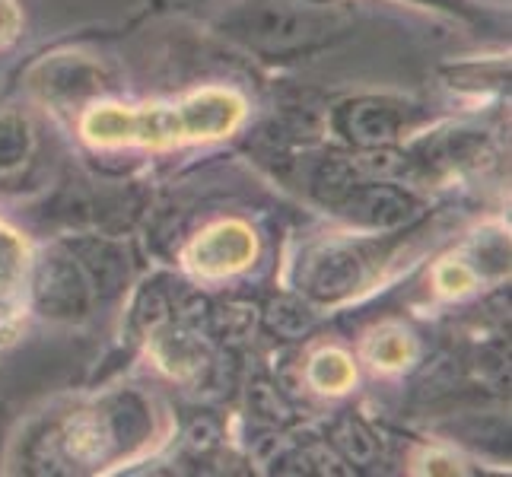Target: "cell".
Returning <instances> with one entry per match:
<instances>
[{
  "instance_id": "1",
  "label": "cell",
  "mask_w": 512,
  "mask_h": 477,
  "mask_svg": "<svg viewBox=\"0 0 512 477\" xmlns=\"http://www.w3.org/2000/svg\"><path fill=\"white\" fill-rule=\"evenodd\" d=\"M242 118V99L226 90H204L172 105L121 109L102 105L83 118V134L96 144H150L163 147L175 140H204L229 134Z\"/></svg>"
},
{
  "instance_id": "4",
  "label": "cell",
  "mask_w": 512,
  "mask_h": 477,
  "mask_svg": "<svg viewBox=\"0 0 512 477\" xmlns=\"http://www.w3.org/2000/svg\"><path fill=\"white\" fill-rule=\"evenodd\" d=\"M32 296L42 315L51 318H83L93 303L90 277L80 268L77 255L70 249L48 252L32 277Z\"/></svg>"
},
{
  "instance_id": "11",
  "label": "cell",
  "mask_w": 512,
  "mask_h": 477,
  "mask_svg": "<svg viewBox=\"0 0 512 477\" xmlns=\"http://www.w3.org/2000/svg\"><path fill=\"white\" fill-rule=\"evenodd\" d=\"M366 353L373 357L376 366H385V369H395V366H404L411 360L414 353V341L411 334L404 328H395V325H385L379 328L373 338L366 344Z\"/></svg>"
},
{
  "instance_id": "5",
  "label": "cell",
  "mask_w": 512,
  "mask_h": 477,
  "mask_svg": "<svg viewBox=\"0 0 512 477\" xmlns=\"http://www.w3.org/2000/svg\"><path fill=\"white\" fill-rule=\"evenodd\" d=\"M344 220H350L360 229H373V233H388V229L411 226L420 217V201L411 191L388 182H353L338 201L331 204Z\"/></svg>"
},
{
  "instance_id": "10",
  "label": "cell",
  "mask_w": 512,
  "mask_h": 477,
  "mask_svg": "<svg viewBox=\"0 0 512 477\" xmlns=\"http://www.w3.org/2000/svg\"><path fill=\"white\" fill-rule=\"evenodd\" d=\"M309 382L319 388V392H344L353 382V363L347 353L341 350H319L309 360Z\"/></svg>"
},
{
  "instance_id": "13",
  "label": "cell",
  "mask_w": 512,
  "mask_h": 477,
  "mask_svg": "<svg viewBox=\"0 0 512 477\" xmlns=\"http://www.w3.org/2000/svg\"><path fill=\"white\" fill-rule=\"evenodd\" d=\"M16 29H20V10H16L13 0H0V45L13 42Z\"/></svg>"
},
{
  "instance_id": "7",
  "label": "cell",
  "mask_w": 512,
  "mask_h": 477,
  "mask_svg": "<svg viewBox=\"0 0 512 477\" xmlns=\"http://www.w3.org/2000/svg\"><path fill=\"white\" fill-rule=\"evenodd\" d=\"M252 258H255V233L239 220H223L204 229L188 249V261L194 264V271H201L207 277L242 271Z\"/></svg>"
},
{
  "instance_id": "3",
  "label": "cell",
  "mask_w": 512,
  "mask_h": 477,
  "mask_svg": "<svg viewBox=\"0 0 512 477\" xmlns=\"http://www.w3.org/2000/svg\"><path fill=\"white\" fill-rule=\"evenodd\" d=\"M382 268L379 245L363 239L322 242L299 261V287L315 303H344L363 293Z\"/></svg>"
},
{
  "instance_id": "14",
  "label": "cell",
  "mask_w": 512,
  "mask_h": 477,
  "mask_svg": "<svg viewBox=\"0 0 512 477\" xmlns=\"http://www.w3.org/2000/svg\"><path fill=\"white\" fill-rule=\"evenodd\" d=\"M417 4H427V7L446 10V13H455V16H474L471 0H417Z\"/></svg>"
},
{
  "instance_id": "15",
  "label": "cell",
  "mask_w": 512,
  "mask_h": 477,
  "mask_svg": "<svg viewBox=\"0 0 512 477\" xmlns=\"http://www.w3.org/2000/svg\"><path fill=\"white\" fill-rule=\"evenodd\" d=\"M315 4H334V0H315Z\"/></svg>"
},
{
  "instance_id": "6",
  "label": "cell",
  "mask_w": 512,
  "mask_h": 477,
  "mask_svg": "<svg viewBox=\"0 0 512 477\" xmlns=\"http://www.w3.org/2000/svg\"><path fill=\"white\" fill-rule=\"evenodd\" d=\"M331 125L350 147L382 150L401 134L404 125H408V105L385 99V96L347 99L334 109Z\"/></svg>"
},
{
  "instance_id": "2",
  "label": "cell",
  "mask_w": 512,
  "mask_h": 477,
  "mask_svg": "<svg viewBox=\"0 0 512 477\" xmlns=\"http://www.w3.org/2000/svg\"><path fill=\"white\" fill-rule=\"evenodd\" d=\"M350 16L338 4L315 0H239L229 7L217 29L236 45L261 58H299L341 39Z\"/></svg>"
},
{
  "instance_id": "9",
  "label": "cell",
  "mask_w": 512,
  "mask_h": 477,
  "mask_svg": "<svg viewBox=\"0 0 512 477\" xmlns=\"http://www.w3.org/2000/svg\"><path fill=\"white\" fill-rule=\"evenodd\" d=\"M32 150H35V134L29 121L16 112L0 115V179L23 169Z\"/></svg>"
},
{
  "instance_id": "12",
  "label": "cell",
  "mask_w": 512,
  "mask_h": 477,
  "mask_svg": "<svg viewBox=\"0 0 512 477\" xmlns=\"http://www.w3.org/2000/svg\"><path fill=\"white\" fill-rule=\"evenodd\" d=\"M23 261H26L23 242L7 226H0V287H10L23 274Z\"/></svg>"
},
{
  "instance_id": "8",
  "label": "cell",
  "mask_w": 512,
  "mask_h": 477,
  "mask_svg": "<svg viewBox=\"0 0 512 477\" xmlns=\"http://www.w3.org/2000/svg\"><path fill=\"white\" fill-rule=\"evenodd\" d=\"M39 86L45 90V96H51V99H77L83 93L99 90V86H102V70H96L93 64H86L83 58H77V61H58V64L45 67Z\"/></svg>"
}]
</instances>
